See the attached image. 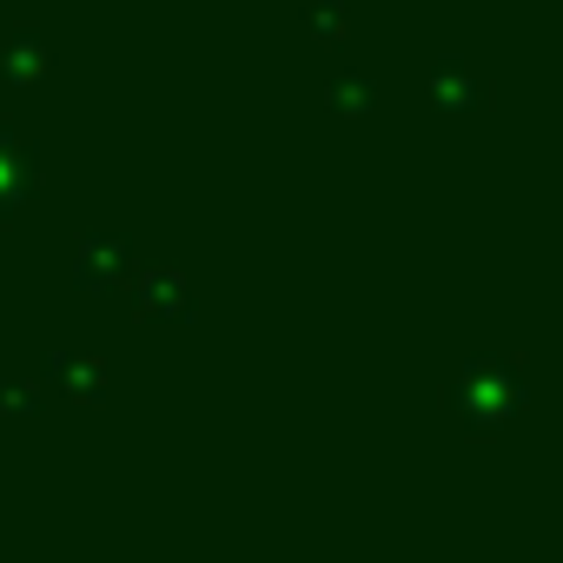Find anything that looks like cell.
Instances as JSON below:
<instances>
[{"label":"cell","instance_id":"obj_1","mask_svg":"<svg viewBox=\"0 0 563 563\" xmlns=\"http://www.w3.org/2000/svg\"><path fill=\"white\" fill-rule=\"evenodd\" d=\"M113 265H120V239H93V265L80 258V286H107Z\"/></svg>","mask_w":563,"mask_h":563}]
</instances>
